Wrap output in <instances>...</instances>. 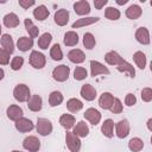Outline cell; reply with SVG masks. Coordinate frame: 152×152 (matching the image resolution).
Instances as JSON below:
<instances>
[{"label": "cell", "mask_w": 152, "mask_h": 152, "mask_svg": "<svg viewBox=\"0 0 152 152\" xmlns=\"http://www.w3.org/2000/svg\"><path fill=\"white\" fill-rule=\"evenodd\" d=\"M13 96L19 102H27L28 99L31 97L30 88L26 84H24V83L17 84L15 88H14V90H13Z\"/></svg>", "instance_id": "obj_1"}, {"label": "cell", "mask_w": 152, "mask_h": 152, "mask_svg": "<svg viewBox=\"0 0 152 152\" xmlns=\"http://www.w3.org/2000/svg\"><path fill=\"white\" fill-rule=\"evenodd\" d=\"M70 75V68L65 64H61L52 70V77L57 82H64Z\"/></svg>", "instance_id": "obj_2"}, {"label": "cell", "mask_w": 152, "mask_h": 152, "mask_svg": "<svg viewBox=\"0 0 152 152\" xmlns=\"http://www.w3.org/2000/svg\"><path fill=\"white\" fill-rule=\"evenodd\" d=\"M30 64L34 69H43L46 64V58L42 52L33 50L30 55Z\"/></svg>", "instance_id": "obj_3"}, {"label": "cell", "mask_w": 152, "mask_h": 152, "mask_svg": "<svg viewBox=\"0 0 152 152\" xmlns=\"http://www.w3.org/2000/svg\"><path fill=\"white\" fill-rule=\"evenodd\" d=\"M36 128H37V132L40 135L46 137V135H49L52 132V124H51L50 120H48L45 118H38L37 119Z\"/></svg>", "instance_id": "obj_4"}, {"label": "cell", "mask_w": 152, "mask_h": 152, "mask_svg": "<svg viewBox=\"0 0 152 152\" xmlns=\"http://www.w3.org/2000/svg\"><path fill=\"white\" fill-rule=\"evenodd\" d=\"M65 142H66L68 148L71 152H78L81 150V140L72 132H66L65 133Z\"/></svg>", "instance_id": "obj_5"}, {"label": "cell", "mask_w": 152, "mask_h": 152, "mask_svg": "<svg viewBox=\"0 0 152 152\" xmlns=\"http://www.w3.org/2000/svg\"><path fill=\"white\" fill-rule=\"evenodd\" d=\"M23 147L25 150H27L28 152H37L40 148V141L37 137L34 135H30L26 137L23 141Z\"/></svg>", "instance_id": "obj_6"}, {"label": "cell", "mask_w": 152, "mask_h": 152, "mask_svg": "<svg viewBox=\"0 0 152 152\" xmlns=\"http://www.w3.org/2000/svg\"><path fill=\"white\" fill-rule=\"evenodd\" d=\"M14 126H15V129L19 131L20 133L30 132V131H32L33 127H34V126H33V122H32L30 119H27V118H23V116L15 121Z\"/></svg>", "instance_id": "obj_7"}, {"label": "cell", "mask_w": 152, "mask_h": 152, "mask_svg": "<svg viewBox=\"0 0 152 152\" xmlns=\"http://www.w3.org/2000/svg\"><path fill=\"white\" fill-rule=\"evenodd\" d=\"M115 134L120 139H124L129 134V122H128V120H126V119L120 120L115 125Z\"/></svg>", "instance_id": "obj_8"}, {"label": "cell", "mask_w": 152, "mask_h": 152, "mask_svg": "<svg viewBox=\"0 0 152 152\" xmlns=\"http://www.w3.org/2000/svg\"><path fill=\"white\" fill-rule=\"evenodd\" d=\"M109 70L107 69V66H104L102 63H100L99 61H90V75L91 76H99V75H108Z\"/></svg>", "instance_id": "obj_9"}, {"label": "cell", "mask_w": 152, "mask_h": 152, "mask_svg": "<svg viewBox=\"0 0 152 152\" xmlns=\"http://www.w3.org/2000/svg\"><path fill=\"white\" fill-rule=\"evenodd\" d=\"M83 115H84L86 120H88L94 126H96L101 121V113L97 109H95V108H88V109H86V112H84Z\"/></svg>", "instance_id": "obj_10"}, {"label": "cell", "mask_w": 152, "mask_h": 152, "mask_svg": "<svg viewBox=\"0 0 152 152\" xmlns=\"http://www.w3.org/2000/svg\"><path fill=\"white\" fill-rule=\"evenodd\" d=\"M80 93L86 101H93L96 97V89L91 84H83Z\"/></svg>", "instance_id": "obj_11"}, {"label": "cell", "mask_w": 152, "mask_h": 152, "mask_svg": "<svg viewBox=\"0 0 152 152\" xmlns=\"http://www.w3.org/2000/svg\"><path fill=\"white\" fill-rule=\"evenodd\" d=\"M53 20H55V23L58 26L66 25L68 21H69V11L68 10H64V8H61L58 11H56L55 17H53Z\"/></svg>", "instance_id": "obj_12"}, {"label": "cell", "mask_w": 152, "mask_h": 152, "mask_svg": "<svg viewBox=\"0 0 152 152\" xmlns=\"http://www.w3.org/2000/svg\"><path fill=\"white\" fill-rule=\"evenodd\" d=\"M68 58L70 62L75 63V64H80V63H83L84 59H86V55L82 50L80 49H72L68 52Z\"/></svg>", "instance_id": "obj_13"}, {"label": "cell", "mask_w": 152, "mask_h": 152, "mask_svg": "<svg viewBox=\"0 0 152 152\" xmlns=\"http://www.w3.org/2000/svg\"><path fill=\"white\" fill-rule=\"evenodd\" d=\"M74 10L78 15H87L90 13V5L86 0H80L74 4Z\"/></svg>", "instance_id": "obj_14"}, {"label": "cell", "mask_w": 152, "mask_h": 152, "mask_svg": "<svg viewBox=\"0 0 152 152\" xmlns=\"http://www.w3.org/2000/svg\"><path fill=\"white\" fill-rule=\"evenodd\" d=\"M42 106H43V100L42 97L38 95V94H34V95H31V97L28 99L27 101V107L32 112H39L42 109Z\"/></svg>", "instance_id": "obj_15"}, {"label": "cell", "mask_w": 152, "mask_h": 152, "mask_svg": "<svg viewBox=\"0 0 152 152\" xmlns=\"http://www.w3.org/2000/svg\"><path fill=\"white\" fill-rule=\"evenodd\" d=\"M6 114H7V118H8L10 120H12V121H17L18 119H20V118L23 116L24 113H23L21 107L17 106V104H11V106L7 108Z\"/></svg>", "instance_id": "obj_16"}, {"label": "cell", "mask_w": 152, "mask_h": 152, "mask_svg": "<svg viewBox=\"0 0 152 152\" xmlns=\"http://www.w3.org/2000/svg\"><path fill=\"white\" fill-rule=\"evenodd\" d=\"M135 39L142 44V45H148L150 44V32L146 27H139L135 31Z\"/></svg>", "instance_id": "obj_17"}, {"label": "cell", "mask_w": 152, "mask_h": 152, "mask_svg": "<svg viewBox=\"0 0 152 152\" xmlns=\"http://www.w3.org/2000/svg\"><path fill=\"white\" fill-rule=\"evenodd\" d=\"M72 133L78 138H86L89 134V127L84 121H78L76 126H74Z\"/></svg>", "instance_id": "obj_18"}, {"label": "cell", "mask_w": 152, "mask_h": 152, "mask_svg": "<svg viewBox=\"0 0 152 152\" xmlns=\"http://www.w3.org/2000/svg\"><path fill=\"white\" fill-rule=\"evenodd\" d=\"M113 100H114V96L106 91V93H102L100 99H99V106L102 108V109H109L112 103H113Z\"/></svg>", "instance_id": "obj_19"}, {"label": "cell", "mask_w": 152, "mask_h": 152, "mask_svg": "<svg viewBox=\"0 0 152 152\" xmlns=\"http://www.w3.org/2000/svg\"><path fill=\"white\" fill-rule=\"evenodd\" d=\"M32 46H33V39L30 37H20L17 42V48L23 52L28 51L30 49H32Z\"/></svg>", "instance_id": "obj_20"}, {"label": "cell", "mask_w": 152, "mask_h": 152, "mask_svg": "<svg viewBox=\"0 0 152 152\" xmlns=\"http://www.w3.org/2000/svg\"><path fill=\"white\" fill-rule=\"evenodd\" d=\"M99 21L97 17H86V18H80L77 19L75 23H72V28H78V27H83V26H88L91 24H95Z\"/></svg>", "instance_id": "obj_21"}, {"label": "cell", "mask_w": 152, "mask_h": 152, "mask_svg": "<svg viewBox=\"0 0 152 152\" xmlns=\"http://www.w3.org/2000/svg\"><path fill=\"white\" fill-rule=\"evenodd\" d=\"M0 43H1V46L4 50H6L7 52L12 53L14 51V43H13V39L12 37L8 34V33H5L1 36V39H0Z\"/></svg>", "instance_id": "obj_22"}, {"label": "cell", "mask_w": 152, "mask_h": 152, "mask_svg": "<svg viewBox=\"0 0 152 152\" xmlns=\"http://www.w3.org/2000/svg\"><path fill=\"white\" fill-rule=\"evenodd\" d=\"M116 69H118V71H120V72H128L129 77H132V78L135 77L134 66H133L131 63H128L127 61H125V59H124L122 62H120V63L116 65Z\"/></svg>", "instance_id": "obj_23"}, {"label": "cell", "mask_w": 152, "mask_h": 152, "mask_svg": "<svg viewBox=\"0 0 152 152\" xmlns=\"http://www.w3.org/2000/svg\"><path fill=\"white\" fill-rule=\"evenodd\" d=\"M49 14H50V12H49L48 7L44 6V5H39V6H37V7L33 10V17H34L37 20H39V21L45 20V19L49 17Z\"/></svg>", "instance_id": "obj_24"}, {"label": "cell", "mask_w": 152, "mask_h": 152, "mask_svg": "<svg viewBox=\"0 0 152 152\" xmlns=\"http://www.w3.org/2000/svg\"><path fill=\"white\" fill-rule=\"evenodd\" d=\"M113 129H114V121L112 119H107L103 121L102 126H101V132L104 137L107 138H113L114 133H113Z\"/></svg>", "instance_id": "obj_25"}, {"label": "cell", "mask_w": 152, "mask_h": 152, "mask_svg": "<svg viewBox=\"0 0 152 152\" xmlns=\"http://www.w3.org/2000/svg\"><path fill=\"white\" fill-rule=\"evenodd\" d=\"M142 14V10H141V7L139 6V5H131L127 10H126V17L128 18V19H132V20H134V19H138L140 15Z\"/></svg>", "instance_id": "obj_26"}, {"label": "cell", "mask_w": 152, "mask_h": 152, "mask_svg": "<svg viewBox=\"0 0 152 152\" xmlns=\"http://www.w3.org/2000/svg\"><path fill=\"white\" fill-rule=\"evenodd\" d=\"M4 25L6 27H17L19 25V18L15 13L11 12V13H7L5 17H4Z\"/></svg>", "instance_id": "obj_27"}, {"label": "cell", "mask_w": 152, "mask_h": 152, "mask_svg": "<svg viewBox=\"0 0 152 152\" xmlns=\"http://www.w3.org/2000/svg\"><path fill=\"white\" fill-rule=\"evenodd\" d=\"M104 61L109 64V65H118L120 62L124 61V58L116 52V51H109L104 55Z\"/></svg>", "instance_id": "obj_28"}, {"label": "cell", "mask_w": 152, "mask_h": 152, "mask_svg": "<svg viewBox=\"0 0 152 152\" xmlns=\"http://www.w3.org/2000/svg\"><path fill=\"white\" fill-rule=\"evenodd\" d=\"M75 116L71 115V114H63L61 118H59V124L63 128L65 129H70L75 126Z\"/></svg>", "instance_id": "obj_29"}, {"label": "cell", "mask_w": 152, "mask_h": 152, "mask_svg": "<svg viewBox=\"0 0 152 152\" xmlns=\"http://www.w3.org/2000/svg\"><path fill=\"white\" fill-rule=\"evenodd\" d=\"M24 24H25V28H26V31L28 32V36H30V38H36V37H38V34H39V28L32 23V20L30 19V18H26L25 20H24Z\"/></svg>", "instance_id": "obj_30"}, {"label": "cell", "mask_w": 152, "mask_h": 152, "mask_svg": "<svg viewBox=\"0 0 152 152\" xmlns=\"http://www.w3.org/2000/svg\"><path fill=\"white\" fill-rule=\"evenodd\" d=\"M64 44L66 46H75L78 43V34L75 31H68L64 34V39H63Z\"/></svg>", "instance_id": "obj_31"}, {"label": "cell", "mask_w": 152, "mask_h": 152, "mask_svg": "<svg viewBox=\"0 0 152 152\" xmlns=\"http://www.w3.org/2000/svg\"><path fill=\"white\" fill-rule=\"evenodd\" d=\"M63 100H64V97H63V95H62L61 91L55 90V91H52V93L49 95V104H50L51 107L59 106V104L63 102Z\"/></svg>", "instance_id": "obj_32"}, {"label": "cell", "mask_w": 152, "mask_h": 152, "mask_svg": "<svg viewBox=\"0 0 152 152\" xmlns=\"http://www.w3.org/2000/svg\"><path fill=\"white\" fill-rule=\"evenodd\" d=\"M133 61H134V63L137 64V66L139 68V69H145V66H146V56H145V53L142 52V51H137V52H134V55H133Z\"/></svg>", "instance_id": "obj_33"}, {"label": "cell", "mask_w": 152, "mask_h": 152, "mask_svg": "<svg viewBox=\"0 0 152 152\" xmlns=\"http://www.w3.org/2000/svg\"><path fill=\"white\" fill-rule=\"evenodd\" d=\"M66 108H68L71 113H76V112H78V110H81V109L83 108V103H82V101H80L78 99L72 97V99L68 100V102H66Z\"/></svg>", "instance_id": "obj_34"}, {"label": "cell", "mask_w": 152, "mask_h": 152, "mask_svg": "<svg viewBox=\"0 0 152 152\" xmlns=\"http://www.w3.org/2000/svg\"><path fill=\"white\" fill-rule=\"evenodd\" d=\"M51 40H52V36H51V33L45 32V33H43V34L38 38V46H39L42 50H46V49L49 48Z\"/></svg>", "instance_id": "obj_35"}, {"label": "cell", "mask_w": 152, "mask_h": 152, "mask_svg": "<svg viewBox=\"0 0 152 152\" xmlns=\"http://www.w3.org/2000/svg\"><path fill=\"white\" fill-rule=\"evenodd\" d=\"M128 148L132 152H139L144 148V141L140 138H132L128 141Z\"/></svg>", "instance_id": "obj_36"}, {"label": "cell", "mask_w": 152, "mask_h": 152, "mask_svg": "<svg viewBox=\"0 0 152 152\" xmlns=\"http://www.w3.org/2000/svg\"><path fill=\"white\" fill-rule=\"evenodd\" d=\"M120 15H121L120 11L115 7H107L104 10V17L109 20H118L120 18Z\"/></svg>", "instance_id": "obj_37"}, {"label": "cell", "mask_w": 152, "mask_h": 152, "mask_svg": "<svg viewBox=\"0 0 152 152\" xmlns=\"http://www.w3.org/2000/svg\"><path fill=\"white\" fill-rule=\"evenodd\" d=\"M95 44H96V40H95V37L93 36V33H90V32L84 33V36H83V45H84V48L88 49V50H91L95 46Z\"/></svg>", "instance_id": "obj_38"}, {"label": "cell", "mask_w": 152, "mask_h": 152, "mask_svg": "<svg viewBox=\"0 0 152 152\" xmlns=\"http://www.w3.org/2000/svg\"><path fill=\"white\" fill-rule=\"evenodd\" d=\"M50 57L53 61H61L63 58V52H62V49H61L59 44L52 45V48L50 49Z\"/></svg>", "instance_id": "obj_39"}, {"label": "cell", "mask_w": 152, "mask_h": 152, "mask_svg": "<svg viewBox=\"0 0 152 152\" xmlns=\"http://www.w3.org/2000/svg\"><path fill=\"white\" fill-rule=\"evenodd\" d=\"M88 77V71L83 66H76L74 70V78L77 81H82Z\"/></svg>", "instance_id": "obj_40"}, {"label": "cell", "mask_w": 152, "mask_h": 152, "mask_svg": "<svg viewBox=\"0 0 152 152\" xmlns=\"http://www.w3.org/2000/svg\"><path fill=\"white\" fill-rule=\"evenodd\" d=\"M122 109H124V107H122V103H121L120 99L114 97L113 103H112V106H110L109 110H110L113 114H120V113L122 112Z\"/></svg>", "instance_id": "obj_41"}, {"label": "cell", "mask_w": 152, "mask_h": 152, "mask_svg": "<svg viewBox=\"0 0 152 152\" xmlns=\"http://www.w3.org/2000/svg\"><path fill=\"white\" fill-rule=\"evenodd\" d=\"M23 64H24V58L21 56H15L11 61V68H12V70H15V71L19 70V69H21Z\"/></svg>", "instance_id": "obj_42"}, {"label": "cell", "mask_w": 152, "mask_h": 152, "mask_svg": "<svg viewBox=\"0 0 152 152\" xmlns=\"http://www.w3.org/2000/svg\"><path fill=\"white\" fill-rule=\"evenodd\" d=\"M141 100L144 102H151L152 101V89L151 88H144L141 90Z\"/></svg>", "instance_id": "obj_43"}, {"label": "cell", "mask_w": 152, "mask_h": 152, "mask_svg": "<svg viewBox=\"0 0 152 152\" xmlns=\"http://www.w3.org/2000/svg\"><path fill=\"white\" fill-rule=\"evenodd\" d=\"M10 52L0 48V65H6L10 63Z\"/></svg>", "instance_id": "obj_44"}, {"label": "cell", "mask_w": 152, "mask_h": 152, "mask_svg": "<svg viewBox=\"0 0 152 152\" xmlns=\"http://www.w3.org/2000/svg\"><path fill=\"white\" fill-rule=\"evenodd\" d=\"M135 103H137V97H135V95L132 94V93H128V94L126 95V97H125V104H126L127 107H132V106H134Z\"/></svg>", "instance_id": "obj_45"}, {"label": "cell", "mask_w": 152, "mask_h": 152, "mask_svg": "<svg viewBox=\"0 0 152 152\" xmlns=\"http://www.w3.org/2000/svg\"><path fill=\"white\" fill-rule=\"evenodd\" d=\"M36 2L34 0H19V6H21L24 10H27L28 7L33 6Z\"/></svg>", "instance_id": "obj_46"}, {"label": "cell", "mask_w": 152, "mask_h": 152, "mask_svg": "<svg viewBox=\"0 0 152 152\" xmlns=\"http://www.w3.org/2000/svg\"><path fill=\"white\" fill-rule=\"evenodd\" d=\"M108 0H94V6L96 10H101L103 6H106Z\"/></svg>", "instance_id": "obj_47"}, {"label": "cell", "mask_w": 152, "mask_h": 152, "mask_svg": "<svg viewBox=\"0 0 152 152\" xmlns=\"http://www.w3.org/2000/svg\"><path fill=\"white\" fill-rule=\"evenodd\" d=\"M147 128H148V131H152V119L147 120Z\"/></svg>", "instance_id": "obj_48"}, {"label": "cell", "mask_w": 152, "mask_h": 152, "mask_svg": "<svg viewBox=\"0 0 152 152\" xmlns=\"http://www.w3.org/2000/svg\"><path fill=\"white\" fill-rule=\"evenodd\" d=\"M127 2H128V0H116V4L118 5H125Z\"/></svg>", "instance_id": "obj_49"}, {"label": "cell", "mask_w": 152, "mask_h": 152, "mask_svg": "<svg viewBox=\"0 0 152 152\" xmlns=\"http://www.w3.org/2000/svg\"><path fill=\"white\" fill-rule=\"evenodd\" d=\"M4 76H5V72H4V70L0 68V81L4 78Z\"/></svg>", "instance_id": "obj_50"}, {"label": "cell", "mask_w": 152, "mask_h": 152, "mask_svg": "<svg viewBox=\"0 0 152 152\" xmlns=\"http://www.w3.org/2000/svg\"><path fill=\"white\" fill-rule=\"evenodd\" d=\"M12 152H21V151H18V150H14V151H12Z\"/></svg>", "instance_id": "obj_51"}, {"label": "cell", "mask_w": 152, "mask_h": 152, "mask_svg": "<svg viewBox=\"0 0 152 152\" xmlns=\"http://www.w3.org/2000/svg\"><path fill=\"white\" fill-rule=\"evenodd\" d=\"M0 34H1V25H0Z\"/></svg>", "instance_id": "obj_52"}]
</instances>
